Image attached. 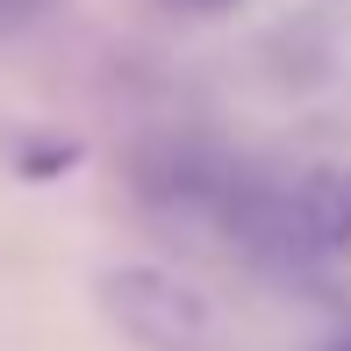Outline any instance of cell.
<instances>
[{
	"label": "cell",
	"instance_id": "6da1fadb",
	"mask_svg": "<svg viewBox=\"0 0 351 351\" xmlns=\"http://www.w3.org/2000/svg\"><path fill=\"white\" fill-rule=\"evenodd\" d=\"M230 237L280 273L351 258V165H301L287 180H237L222 201Z\"/></svg>",
	"mask_w": 351,
	"mask_h": 351
},
{
	"label": "cell",
	"instance_id": "7a4b0ae2",
	"mask_svg": "<svg viewBox=\"0 0 351 351\" xmlns=\"http://www.w3.org/2000/svg\"><path fill=\"white\" fill-rule=\"evenodd\" d=\"M101 308L143 351H222V323L201 287H186L165 265H115L101 273Z\"/></svg>",
	"mask_w": 351,
	"mask_h": 351
},
{
	"label": "cell",
	"instance_id": "3957f363",
	"mask_svg": "<svg viewBox=\"0 0 351 351\" xmlns=\"http://www.w3.org/2000/svg\"><path fill=\"white\" fill-rule=\"evenodd\" d=\"M65 165H79V143H29V151H22V172H29V180L65 172Z\"/></svg>",
	"mask_w": 351,
	"mask_h": 351
},
{
	"label": "cell",
	"instance_id": "277c9868",
	"mask_svg": "<svg viewBox=\"0 0 351 351\" xmlns=\"http://www.w3.org/2000/svg\"><path fill=\"white\" fill-rule=\"evenodd\" d=\"M172 8H186V14H222V8H237V0H172Z\"/></svg>",
	"mask_w": 351,
	"mask_h": 351
},
{
	"label": "cell",
	"instance_id": "5b68a950",
	"mask_svg": "<svg viewBox=\"0 0 351 351\" xmlns=\"http://www.w3.org/2000/svg\"><path fill=\"white\" fill-rule=\"evenodd\" d=\"M323 351H351V337H337V344H323Z\"/></svg>",
	"mask_w": 351,
	"mask_h": 351
}]
</instances>
